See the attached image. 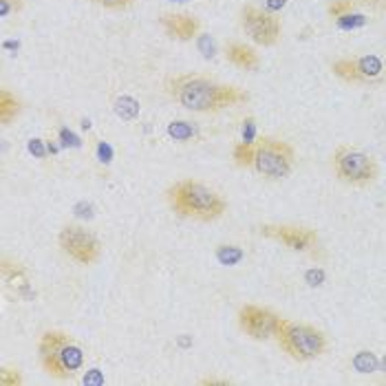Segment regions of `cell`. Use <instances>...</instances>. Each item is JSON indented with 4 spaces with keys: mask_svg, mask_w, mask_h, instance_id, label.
<instances>
[{
    "mask_svg": "<svg viewBox=\"0 0 386 386\" xmlns=\"http://www.w3.org/2000/svg\"><path fill=\"white\" fill-rule=\"evenodd\" d=\"M241 141H246V144H256L259 141V126H256V120L252 115L241 124Z\"/></svg>",
    "mask_w": 386,
    "mask_h": 386,
    "instance_id": "cell-24",
    "label": "cell"
},
{
    "mask_svg": "<svg viewBox=\"0 0 386 386\" xmlns=\"http://www.w3.org/2000/svg\"><path fill=\"white\" fill-rule=\"evenodd\" d=\"M84 384H104V378H102L99 369H91V376L84 378Z\"/></svg>",
    "mask_w": 386,
    "mask_h": 386,
    "instance_id": "cell-35",
    "label": "cell"
},
{
    "mask_svg": "<svg viewBox=\"0 0 386 386\" xmlns=\"http://www.w3.org/2000/svg\"><path fill=\"white\" fill-rule=\"evenodd\" d=\"M333 24L340 29V31H355V29H362L369 24V18L364 14H357V11H351V14H344L340 18L333 20Z\"/></svg>",
    "mask_w": 386,
    "mask_h": 386,
    "instance_id": "cell-22",
    "label": "cell"
},
{
    "mask_svg": "<svg viewBox=\"0 0 386 386\" xmlns=\"http://www.w3.org/2000/svg\"><path fill=\"white\" fill-rule=\"evenodd\" d=\"M325 280H327V274H325V269H320V267L307 269L305 272V282L309 287H323Z\"/></svg>",
    "mask_w": 386,
    "mask_h": 386,
    "instance_id": "cell-28",
    "label": "cell"
},
{
    "mask_svg": "<svg viewBox=\"0 0 386 386\" xmlns=\"http://www.w3.org/2000/svg\"><path fill=\"white\" fill-rule=\"evenodd\" d=\"M95 159L99 161V163H111L113 159H115V148L108 144V141H104V139H97L95 141Z\"/></svg>",
    "mask_w": 386,
    "mask_h": 386,
    "instance_id": "cell-26",
    "label": "cell"
},
{
    "mask_svg": "<svg viewBox=\"0 0 386 386\" xmlns=\"http://www.w3.org/2000/svg\"><path fill=\"white\" fill-rule=\"evenodd\" d=\"M355 67H357V73H360V80H362V84L380 82L384 77V73H386L384 62L378 56H360V58H355Z\"/></svg>",
    "mask_w": 386,
    "mask_h": 386,
    "instance_id": "cell-14",
    "label": "cell"
},
{
    "mask_svg": "<svg viewBox=\"0 0 386 386\" xmlns=\"http://www.w3.org/2000/svg\"><path fill=\"white\" fill-rule=\"evenodd\" d=\"M201 384L203 386H208V384H223V386H227V384H232L230 380H216V378H205V380H201Z\"/></svg>",
    "mask_w": 386,
    "mask_h": 386,
    "instance_id": "cell-36",
    "label": "cell"
},
{
    "mask_svg": "<svg viewBox=\"0 0 386 386\" xmlns=\"http://www.w3.org/2000/svg\"><path fill=\"white\" fill-rule=\"evenodd\" d=\"M27 148H29V152L33 154L35 159H47V157H49V146H47V141L38 139V137L29 139Z\"/></svg>",
    "mask_w": 386,
    "mask_h": 386,
    "instance_id": "cell-30",
    "label": "cell"
},
{
    "mask_svg": "<svg viewBox=\"0 0 386 386\" xmlns=\"http://www.w3.org/2000/svg\"><path fill=\"white\" fill-rule=\"evenodd\" d=\"M225 58L230 64L243 69V71H256L261 67V58L259 54L243 42H227L225 45Z\"/></svg>",
    "mask_w": 386,
    "mask_h": 386,
    "instance_id": "cell-12",
    "label": "cell"
},
{
    "mask_svg": "<svg viewBox=\"0 0 386 386\" xmlns=\"http://www.w3.org/2000/svg\"><path fill=\"white\" fill-rule=\"evenodd\" d=\"M166 93L179 106L192 113H218L250 102V93L246 88L216 82L212 77L199 73H182L170 77L166 82Z\"/></svg>",
    "mask_w": 386,
    "mask_h": 386,
    "instance_id": "cell-1",
    "label": "cell"
},
{
    "mask_svg": "<svg viewBox=\"0 0 386 386\" xmlns=\"http://www.w3.org/2000/svg\"><path fill=\"white\" fill-rule=\"evenodd\" d=\"M331 168L338 182L353 188H369L378 182V161L364 150L353 148L349 144H340L331 154Z\"/></svg>",
    "mask_w": 386,
    "mask_h": 386,
    "instance_id": "cell-5",
    "label": "cell"
},
{
    "mask_svg": "<svg viewBox=\"0 0 386 386\" xmlns=\"http://www.w3.org/2000/svg\"><path fill=\"white\" fill-rule=\"evenodd\" d=\"M285 5H287V0H265V9L272 11V14H278Z\"/></svg>",
    "mask_w": 386,
    "mask_h": 386,
    "instance_id": "cell-34",
    "label": "cell"
},
{
    "mask_svg": "<svg viewBox=\"0 0 386 386\" xmlns=\"http://www.w3.org/2000/svg\"><path fill=\"white\" fill-rule=\"evenodd\" d=\"M38 360L47 376L56 380H71L84 369L86 353L82 344L67 331L49 329L38 340Z\"/></svg>",
    "mask_w": 386,
    "mask_h": 386,
    "instance_id": "cell-3",
    "label": "cell"
},
{
    "mask_svg": "<svg viewBox=\"0 0 386 386\" xmlns=\"http://www.w3.org/2000/svg\"><path fill=\"white\" fill-rule=\"evenodd\" d=\"M296 168V150L291 144L276 137H259L256 141L254 170L267 182H280L287 179Z\"/></svg>",
    "mask_w": 386,
    "mask_h": 386,
    "instance_id": "cell-6",
    "label": "cell"
},
{
    "mask_svg": "<svg viewBox=\"0 0 386 386\" xmlns=\"http://www.w3.org/2000/svg\"><path fill=\"white\" fill-rule=\"evenodd\" d=\"M241 29L250 35V40L259 47H274L280 40L282 22L276 14L256 5H243L241 7Z\"/></svg>",
    "mask_w": 386,
    "mask_h": 386,
    "instance_id": "cell-8",
    "label": "cell"
},
{
    "mask_svg": "<svg viewBox=\"0 0 386 386\" xmlns=\"http://www.w3.org/2000/svg\"><path fill=\"white\" fill-rule=\"evenodd\" d=\"M24 380L20 376V371L14 367H3L0 369V386H20Z\"/></svg>",
    "mask_w": 386,
    "mask_h": 386,
    "instance_id": "cell-27",
    "label": "cell"
},
{
    "mask_svg": "<svg viewBox=\"0 0 386 386\" xmlns=\"http://www.w3.org/2000/svg\"><path fill=\"white\" fill-rule=\"evenodd\" d=\"M353 3L369 7L373 11H378V14H386V0H353Z\"/></svg>",
    "mask_w": 386,
    "mask_h": 386,
    "instance_id": "cell-33",
    "label": "cell"
},
{
    "mask_svg": "<svg viewBox=\"0 0 386 386\" xmlns=\"http://www.w3.org/2000/svg\"><path fill=\"white\" fill-rule=\"evenodd\" d=\"M177 3H188V0H177Z\"/></svg>",
    "mask_w": 386,
    "mask_h": 386,
    "instance_id": "cell-38",
    "label": "cell"
},
{
    "mask_svg": "<svg viewBox=\"0 0 386 386\" xmlns=\"http://www.w3.org/2000/svg\"><path fill=\"white\" fill-rule=\"evenodd\" d=\"M274 340L296 362H312L329 349V338L314 325L293 323L280 318L274 333Z\"/></svg>",
    "mask_w": 386,
    "mask_h": 386,
    "instance_id": "cell-4",
    "label": "cell"
},
{
    "mask_svg": "<svg viewBox=\"0 0 386 386\" xmlns=\"http://www.w3.org/2000/svg\"><path fill=\"white\" fill-rule=\"evenodd\" d=\"M355 3L353 0H329L327 3V14L331 20H336L344 14H351V11H355Z\"/></svg>",
    "mask_w": 386,
    "mask_h": 386,
    "instance_id": "cell-23",
    "label": "cell"
},
{
    "mask_svg": "<svg viewBox=\"0 0 386 386\" xmlns=\"http://www.w3.org/2000/svg\"><path fill=\"white\" fill-rule=\"evenodd\" d=\"M380 371H382V373H386V355H384V357H380Z\"/></svg>",
    "mask_w": 386,
    "mask_h": 386,
    "instance_id": "cell-37",
    "label": "cell"
},
{
    "mask_svg": "<svg viewBox=\"0 0 386 386\" xmlns=\"http://www.w3.org/2000/svg\"><path fill=\"white\" fill-rule=\"evenodd\" d=\"M56 139L60 141L62 148H80V146H82V139L77 137V135L71 131V128H67V126H60V128H58Z\"/></svg>",
    "mask_w": 386,
    "mask_h": 386,
    "instance_id": "cell-25",
    "label": "cell"
},
{
    "mask_svg": "<svg viewBox=\"0 0 386 386\" xmlns=\"http://www.w3.org/2000/svg\"><path fill=\"white\" fill-rule=\"evenodd\" d=\"M159 27L166 35L179 42H192L201 35V20L192 14H161Z\"/></svg>",
    "mask_w": 386,
    "mask_h": 386,
    "instance_id": "cell-11",
    "label": "cell"
},
{
    "mask_svg": "<svg viewBox=\"0 0 386 386\" xmlns=\"http://www.w3.org/2000/svg\"><path fill=\"white\" fill-rule=\"evenodd\" d=\"M351 367L367 376V373H376L380 371V357L373 353V351H357L353 357H351Z\"/></svg>",
    "mask_w": 386,
    "mask_h": 386,
    "instance_id": "cell-19",
    "label": "cell"
},
{
    "mask_svg": "<svg viewBox=\"0 0 386 386\" xmlns=\"http://www.w3.org/2000/svg\"><path fill=\"white\" fill-rule=\"evenodd\" d=\"M24 9V0H0V18H9L11 14H20Z\"/></svg>",
    "mask_w": 386,
    "mask_h": 386,
    "instance_id": "cell-29",
    "label": "cell"
},
{
    "mask_svg": "<svg viewBox=\"0 0 386 386\" xmlns=\"http://www.w3.org/2000/svg\"><path fill=\"white\" fill-rule=\"evenodd\" d=\"M239 327L241 331L250 336L252 340H269L274 338L276 327L280 316L276 312H272L269 307H261V305H243L236 314Z\"/></svg>",
    "mask_w": 386,
    "mask_h": 386,
    "instance_id": "cell-10",
    "label": "cell"
},
{
    "mask_svg": "<svg viewBox=\"0 0 386 386\" xmlns=\"http://www.w3.org/2000/svg\"><path fill=\"white\" fill-rule=\"evenodd\" d=\"M22 113V102L9 88H0V124L9 126Z\"/></svg>",
    "mask_w": 386,
    "mask_h": 386,
    "instance_id": "cell-15",
    "label": "cell"
},
{
    "mask_svg": "<svg viewBox=\"0 0 386 386\" xmlns=\"http://www.w3.org/2000/svg\"><path fill=\"white\" fill-rule=\"evenodd\" d=\"M95 5L104 7V9H111V11H122V9H128L135 0H93Z\"/></svg>",
    "mask_w": 386,
    "mask_h": 386,
    "instance_id": "cell-31",
    "label": "cell"
},
{
    "mask_svg": "<svg viewBox=\"0 0 386 386\" xmlns=\"http://www.w3.org/2000/svg\"><path fill=\"white\" fill-rule=\"evenodd\" d=\"M254 157H256V144H246V141H236L232 148V159L239 168H254Z\"/></svg>",
    "mask_w": 386,
    "mask_h": 386,
    "instance_id": "cell-18",
    "label": "cell"
},
{
    "mask_svg": "<svg viewBox=\"0 0 386 386\" xmlns=\"http://www.w3.org/2000/svg\"><path fill=\"white\" fill-rule=\"evenodd\" d=\"M214 256H216V261L221 265L236 267L243 259H246V252H243L241 248H236V246H218Z\"/></svg>",
    "mask_w": 386,
    "mask_h": 386,
    "instance_id": "cell-21",
    "label": "cell"
},
{
    "mask_svg": "<svg viewBox=\"0 0 386 386\" xmlns=\"http://www.w3.org/2000/svg\"><path fill=\"white\" fill-rule=\"evenodd\" d=\"M197 40H199V49L203 51V56H205V58H212L216 49H214V42H212L210 33H201V35L197 38Z\"/></svg>",
    "mask_w": 386,
    "mask_h": 386,
    "instance_id": "cell-32",
    "label": "cell"
},
{
    "mask_svg": "<svg viewBox=\"0 0 386 386\" xmlns=\"http://www.w3.org/2000/svg\"><path fill=\"white\" fill-rule=\"evenodd\" d=\"M261 236L282 243L291 252H307L314 254L320 248V234L314 227L289 225V223H265L259 227Z\"/></svg>",
    "mask_w": 386,
    "mask_h": 386,
    "instance_id": "cell-9",
    "label": "cell"
},
{
    "mask_svg": "<svg viewBox=\"0 0 386 386\" xmlns=\"http://www.w3.org/2000/svg\"><path fill=\"white\" fill-rule=\"evenodd\" d=\"M331 73L338 77V80L346 82V84H362L360 80V73L355 67V58H340L331 64Z\"/></svg>",
    "mask_w": 386,
    "mask_h": 386,
    "instance_id": "cell-17",
    "label": "cell"
},
{
    "mask_svg": "<svg viewBox=\"0 0 386 386\" xmlns=\"http://www.w3.org/2000/svg\"><path fill=\"white\" fill-rule=\"evenodd\" d=\"M0 272H3V278L9 287H14L18 293L20 291H29V274H27V267L18 261H11L9 256H3V261H0Z\"/></svg>",
    "mask_w": 386,
    "mask_h": 386,
    "instance_id": "cell-13",
    "label": "cell"
},
{
    "mask_svg": "<svg viewBox=\"0 0 386 386\" xmlns=\"http://www.w3.org/2000/svg\"><path fill=\"white\" fill-rule=\"evenodd\" d=\"M166 133H168V137L177 141V144H188V141L197 139L199 128L188 120H175L166 126Z\"/></svg>",
    "mask_w": 386,
    "mask_h": 386,
    "instance_id": "cell-16",
    "label": "cell"
},
{
    "mask_svg": "<svg viewBox=\"0 0 386 386\" xmlns=\"http://www.w3.org/2000/svg\"><path fill=\"white\" fill-rule=\"evenodd\" d=\"M166 201L175 214L192 218V221L212 223L227 210V201L216 190L197 179H179L166 190Z\"/></svg>",
    "mask_w": 386,
    "mask_h": 386,
    "instance_id": "cell-2",
    "label": "cell"
},
{
    "mask_svg": "<svg viewBox=\"0 0 386 386\" xmlns=\"http://www.w3.org/2000/svg\"><path fill=\"white\" fill-rule=\"evenodd\" d=\"M58 246L62 254H67L71 261L80 263V265H93L102 256L99 239L91 230H86L84 225H77V223H69L60 230Z\"/></svg>",
    "mask_w": 386,
    "mask_h": 386,
    "instance_id": "cell-7",
    "label": "cell"
},
{
    "mask_svg": "<svg viewBox=\"0 0 386 386\" xmlns=\"http://www.w3.org/2000/svg\"><path fill=\"white\" fill-rule=\"evenodd\" d=\"M113 111H115L118 118L131 122V120H135L139 115V102L135 97H131V95H122V97H118L113 102Z\"/></svg>",
    "mask_w": 386,
    "mask_h": 386,
    "instance_id": "cell-20",
    "label": "cell"
}]
</instances>
